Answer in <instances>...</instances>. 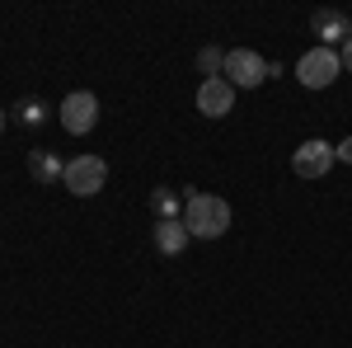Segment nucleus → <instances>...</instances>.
I'll return each instance as SVG.
<instances>
[{
    "label": "nucleus",
    "mask_w": 352,
    "mask_h": 348,
    "mask_svg": "<svg viewBox=\"0 0 352 348\" xmlns=\"http://www.w3.org/2000/svg\"><path fill=\"white\" fill-rule=\"evenodd\" d=\"M184 226H188V236H197V240H221L230 231V203L217 198V193L188 188L184 193Z\"/></svg>",
    "instance_id": "f257e3e1"
},
{
    "label": "nucleus",
    "mask_w": 352,
    "mask_h": 348,
    "mask_svg": "<svg viewBox=\"0 0 352 348\" xmlns=\"http://www.w3.org/2000/svg\"><path fill=\"white\" fill-rule=\"evenodd\" d=\"M221 76L235 85V90H258L272 71H268V61L254 52V48H230V52H226V66H221Z\"/></svg>",
    "instance_id": "f03ea898"
},
{
    "label": "nucleus",
    "mask_w": 352,
    "mask_h": 348,
    "mask_svg": "<svg viewBox=\"0 0 352 348\" xmlns=\"http://www.w3.org/2000/svg\"><path fill=\"white\" fill-rule=\"evenodd\" d=\"M338 71H343L338 48H310V52L296 61V81L305 85V90H329V85L338 81Z\"/></svg>",
    "instance_id": "7ed1b4c3"
},
{
    "label": "nucleus",
    "mask_w": 352,
    "mask_h": 348,
    "mask_svg": "<svg viewBox=\"0 0 352 348\" xmlns=\"http://www.w3.org/2000/svg\"><path fill=\"white\" fill-rule=\"evenodd\" d=\"M104 179H109V165L99 156H76V161H66V174H61V184L71 188L76 198H94L104 188Z\"/></svg>",
    "instance_id": "20e7f679"
},
{
    "label": "nucleus",
    "mask_w": 352,
    "mask_h": 348,
    "mask_svg": "<svg viewBox=\"0 0 352 348\" xmlns=\"http://www.w3.org/2000/svg\"><path fill=\"white\" fill-rule=\"evenodd\" d=\"M61 127L71 136H85V132H94V123H99V99L89 94V90H76V94H66L61 99Z\"/></svg>",
    "instance_id": "39448f33"
},
{
    "label": "nucleus",
    "mask_w": 352,
    "mask_h": 348,
    "mask_svg": "<svg viewBox=\"0 0 352 348\" xmlns=\"http://www.w3.org/2000/svg\"><path fill=\"white\" fill-rule=\"evenodd\" d=\"M333 161H338V156H333V146H329V141H320V136L300 141L296 151H292V170H296L300 179H324Z\"/></svg>",
    "instance_id": "423d86ee"
},
{
    "label": "nucleus",
    "mask_w": 352,
    "mask_h": 348,
    "mask_svg": "<svg viewBox=\"0 0 352 348\" xmlns=\"http://www.w3.org/2000/svg\"><path fill=\"white\" fill-rule=\"evenodd\" d=\"M230 108H235V85L226 81V76L197 85V113L202 118H226Z\"/></svg>",
    "instance_id": "0eeeda50"
},
{
    "label": "nucleus",
    "mask_w": 352,
    "mask_h": 348,
    "mask_svg": "<svg viewBox=\"0 0 352 348\" xmlns=\"http://www.w3.org/2000/svg\"><path fill=\"white\" fill-rule=\"evenodd\" d=\"M310 28L320 38V48H333V43H352V19L343 10H315L310 14Z\"/></svg>",
    "instance_id": "6e6552de"
},
{
    "label": "nucleus",
    "mask_w": 352,
    "mask_h": 348,
    "mask_svg": "<svg viewBox=\"0 0 352 348\" xmlns=\"http://www.w3.org/2000/svg\"><path fill=\"white\" fill-rule=\"evenodd\" d=\"M151 240H155V249H160L164 259H174V254H184L188 249V226L184 221H155V231H151Z\"/></svg>",
    "instance_id": "1a4fd4ad"
},
{
    "label": "nucleus",
    "mask_w": 352,
    "mask_h": 348,
    "mask_svg": "<svg viewBox=\"0 0 352 348\" xmlns=\"http://www.w3.org/2000/svg\"><path fill=\"white\" fill-rule=\"evenodd\" d=\"M61 174H66V165L56 151H28V179L33 184H56Z\"/></svg>",
    "instance_id": "9d476101"
},
{
    "label": "nucleus",
    "mask_w": 352,
    "mask_h": 348,
    "mask_svg": "<svg viewBox=\"0 0 352 348\" xmlns=\"http://www.w3.org/2000/svg\"><path fill=\"white\" fill-rule=\"evenodd\" d=\"M151 212L155 221H184V198L174 188H151Z\"/></svg>",
    "instance_id": "9b49d317"
},
{
    "label": "nucleus",
    "mask_w": 352,
    "mask_h": 348,
    "mask_svg": "<svg viewBox=\"0 0 352 348\" xmlns=\"http://www.w3.org/2000/svg\"><path fill=\"white\" fill-rule=\"evenodd\" d=\"M10 118H14L19 127H43V123L52 118V108L43 104V99H33V94H28V99H19V104L10 108Z\"/></svg>",
    "instance_id": "f8f14e48"
},
{
    "label": "nucleus",
    "mask_w": 352,
    "mask_h": 348,
    "mask_svg": "<svg viewBox=\"0 0 352 348\" xmlns=\"http://www.w3.org/2000/svg\"><path fill=\"white\" fill-rule=\"evenodd\" d=\"M221 66H226V52H221V48H202V52H197V71H202V81H217Z\"/></svg>",
    "instance_id": "ddd939ff"
},
{
    "label": "nucleus",
    "mask_w": 352,
    "mask_h": 348,
    "mask_svg": "<svg viewBox=\"0 0 352 348\" xmlns=\"http://www.w3.org/2000/svg\"><path fill=\"white\" fill-rule=\"evenodd\" d=\"M333 156H338V161H348V165H352V136H348V141H338V146H333Z\"/></svg>",
    "instance_id": "4468645a"
},
{
    "label": "nucleus",
    "mask_w": 352,
    "mask_h": 348,
    "mask_svg": "<svg viewBox=\"0 0 352 348\" xmlns=\"http://www.w3.org/2000/svg\"><path fill=\"white\" fill-rule=\"evenodd\" d=\"M338 61H343V71H352V43H343V52H338Z\"/></svg>",
    "instance_id": "2eb2a0df"
},
{
    "label": "nucleus",
    "mask_w": 352,
    "mask_h": 348,
    "mask_svg": "<svg viewBox=\"0 0 352 348\" xmlns=\"http://www.w3.org/2000/svg\"><path fill=\"white\" fill-rule=\"evenodd\" d=\"M5 123H10V108H0V132H5Z\"/></svg>",
    "instance_id": "dca6fc26"
}]
</instances>
